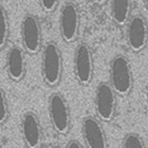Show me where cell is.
Wrapping results in <instances>:
<instances>
[{"mask_svg":"<svg viewBox=\"0 0 148 148\" xmlns=\"http://www.w3.org/2000/svg\"><path fill=\"white\" fill-rule=\"evenodd\" d=\"M127 39L130 49L134 52H139L146 47L148 40V26L142 16L136 15L129 19Z\"/></svg>","mask_w":148,"mask_h":148,"instance_id":"ba28073f","label":"cell"},{"mask_svg":"<svg viewBox=\"0 0 148 148\" xmlns=\"http://www.w3.org/2000/svg\"><path fill=\"white\" fill-rule=\"evenodd\" d=\"M58 2L59 0H39V3L42 10L47 13L53 12L56 9Z\"/></svg>","mask_w":148,"mask_h":148,"instance_id":"2e32d148","label":"cell"},{"mask_svg":"<svg viewBox=\"0 0 148 148\" xmlns=\"http://www.w3.org/2000/svg\"><path fill=\"white\" fill-rule=\"evenodd\" d=\"M21 131L23 140L28 147H41L42 142V127L35 113L28 111L23 114L21 121Z\"/></svg>","mask_w":148,"mask_h":148,"instance_id":"9c48e42d","label":"cell"},{"mask_svg":"<svg viewBox=\"0 0 148 148\" xmlns=\"http://www.w3.org/2000/svg\"><path fill=\"white\" fill-rule=\"evenodd\" d=\"M22 43L24 50L30 54L39 53L42 43V28L36 16L27 14L23 16L21 23Z\"/></svg>","mask_w":148,"mask_h":148,"instance_id":"277c9868","label":"cell"},{"mask_svg":"<svg viewBox=\"0 0 148 148\" xmlns=\"http://www.w3.org/2000/svg\"><path fill=\"white\" fill-rule=\"evenodd\" d=\"M110 85L117 95H127L133 88L134 77L132 66L124 55L114 56L110 63Z\"/></svg>","mask_w":148,"mask_h":148,"instance_id":"7a4b0ae2","label":"cell"},{"mask_svg":"<svg viewBox=\"0 0 148 148\" xmlns=\"http://www.w3.org/2000/svg\"><path fill=\"white\" fill-rule=\"evenodd\" d=\"M9 116V108L4 91L0 88V124L4 123Z\"/></svg>","mask_w":148,"mask_h":148,"instance_id":"9a60e30c","label":"cell"},{"mask_svg":"<svg viewBox=\"0 0 148 148\" xmlns=\"http://www.w3.org/2000/svg\"><path fill=\"white\" fill-rule=\"evenodd\" d=\"M66 147L68 148H81L82 147V145L77 140H71L68 141Z\"/></svg>","mask_w":148,"mask_h":148,"instance_id":"e0dca14e","label":"cell"},{"mask_svg":"<svg viewBox=\"0 0 148 148\" xmlns=\"http://www.w3.org/2000/svg\"><path fill=\"white\" fill-rule=\"evenodd\" d=\"M144 3H145V5H146L147 9L148 10V0H144Z\"/></svg>","mask_w":148,"mask_h":148,"instance_id":"d6986e66","label":"cell"},{"mask_svg":"<svg viewBox=\"0 0 148 148\" xmlns=\"http://www.w3.org/2000/svg\"><path fill=\"white\" fill-rule=\"evenodd\" d=\"M48 109L54 130L61 135L67 134L71 126V115L65 98L59 93L52 94L49 98Z\"/></svg>","mask_w":148,"mask_h":148,"instance_id":"3957f363","label":"cell"},{"mask_svg":"<svg viewBox=\"0 0 148 148\" xmlns=\"http://www.w3.org/2000/svg\"><path fill=\"white\" fill-rule=\"evenodd\" d=\"M74 73L81 85L91 83L94 75V56L91 48L87 43H80L75 51Z\"/></svg>","mask_w":148,"mask_h":148,"instance_id":"5b68a950","label":"cell"},{"mask_svg":"<svg viewBox=\"0 0 148 148\" xmlns=\"http://www.w3.org/2000/svg\"><path fill=\"white\" fill-rule=\"evenodd\" d=\"M147 98H148V85H147Z\"/></svg>","mask_w":148,"mask_h":148,"instance_id":"ffe728a7","label":"cell"},{"mask_svg":"<svg viewBox=\"0 0 148 148\" xmlns=\"http://www.w3.org/2000/svg\"><path fill=\"white\" fill-rule=\"evenodd\" d=\"M59 24L62 39L68 43L75 42L79 34L80 14L74 3L68 2L63 5L60 13Z\"/></svg>","mask_w":148,"mask_h":148,"instance_id":"52a82bcc","label":"cell"},{"mask_svg":"<svg viewBox=\"0 0 148 148\" xmlns=\"http://www.w3.org/2000/svg\"><path fill=\"white\" fill-rule=\"evenodd\" d=\"M92 1L96 4H103L107 0H92Z\"/></svg>","mask_w":148,"mask_h":148,"instance_id":"ac0fdd59","label":"cell"},{"mask_svg":"<svg viewBox=\"0 0 148 148\" xmlns=\"http://www.w3.org/2000/svg\"><path fill=\"white\" fill-rule=\"evenodd\" d=\"M121 147L124 148H143L145 147V143L139 134L131 133L125 136Z\"/></svg>","mask_w":148,"mask_h":148,"instance_id":"5bb4252c","label":"cell"},{"mask_svg":"<svg viewBox=\"0 0 148 148\" xmlns=\"http://www.w3.org/2000/svg\"><path fill=\"white\" fill-rule=\"evenodd\" d=\"M95 108L98 117L104 121H110L116 110V93L108 82L98 84L95 94Z\"/></svg>","mask_w":148,"mask_h":148,"instance_id":"8992f818","label":"cell"},{"mask_svg":"<svg viewBox=\"0 0 148 148\" xmlns=\"http://www.w3.org/2000/svg\"><path fill=\"white\" fill-rule=\"evenodd\" d=\"M41 64L44 82L49 87L57 86L62 76V57L55 42H49L43 47Z\"/></svg>","mask_w":148,"mask_h":148,"instance_id":"6da1fadb","label":"cell"},{"mask_svg":"<svg viewBox=\"0 0 148 148\" xmlns=\"http://www.w3.org/2000/svg\"><path fill=\"white\" fill-rule=\"evenodd\" d=\"M131 0H111V16L118 25H124L129 19Z\"/></svg>","mask_w":148,"mask_h":148,"instance_id":"7c38bea8","label":"cell"},{"mask_svg":"<svg viewBox=\"0 0 148 148\" xmlns=\"http://www.w3.org/2000/svg\"><path fill=\"white\" fill-rule=\"evenodd\" d=\"M82 134L86 146L90 148H106L107 137L100 121L93 116H87L82 120Z\"/></svg>","mask_w":148,"mask_h":148,"instance_id":"30bf717a","label":"cell"},{"mask_svg":"<svg viewBox=\"0 0 148 148\" xmlns=\"http://www.w3.org/2000/svg\"><path fill=\"white\" fill-rule=\"evenodd\" d=\"M9 19L5 9L0 4V50L4 48L9 36Z\"/></svg>","mask_w":148,"mask_h":148,"instance_id":"4fadbf2b","label":"cell"},{"mask_svg":"<svg viewBox=\"0 0 148 148\" xmlns=\"http://www.w3.org/2000/svg\"><path fill=\"white\" fill-rule=\"evenodd\" d=\"M6 70L10 80L19 82L23 79L26 74V59L20 47L13 46L9 49L6 56Z\"/></svg>","mask_w":148,"mask_h":148,"instance_id":"8fae6325","label":"cell"}]
</instances>
